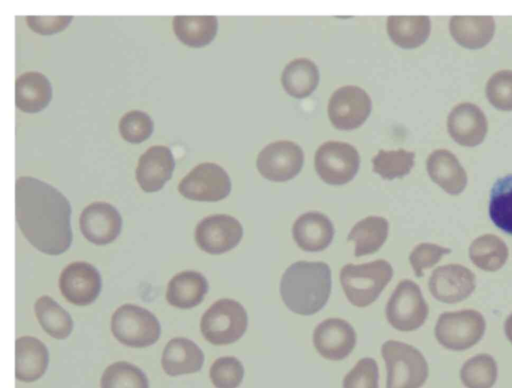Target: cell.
Instances as JSON below:
<instances>
[{
  "mask_svg": "<svg viewBox=\"0 0 512 388\" xmlns=\"http://www.w3.org/2000/svg\"><path fill=\"white\" fill-rule=\"evenodd\" d=\"M17 224L25 238L47 255H60L71 245V206L52 185L31 176L15 184Z\"/></svg>",
  "mask_w": 512,
  "mask_h": 388,
  "instance_id": "cell-1",
  "label": "cell"
},
{
  "mask_svg": "<svg viewBox=\"0 0 512 388\" xmlns=\"http://www.w3.org/2000/svg\"><path fill=\"white\" fill-rule=\"evenodd\" d=\"M331 269L322 261H297L284 271L280 281L283 303L293 313L309 316L320 311L331 293Z\"/></svg>",
  "mask_w": 512,
  "mask_h": 388,
  "instance_id": "cell-2",
  "label": "cell"
},
{
  "mask_svg": "<svg viewBox=\"0 0 512 388\" xmlns=\"http://www.w3.org/2000/svg\"><path fill=\"white\" fill-rule=\"evenodd\" d=\"M392 277L393 268L384 259L359 265L349 263L340 271V282L346 298L356 307L372 304Z\"/></svg>",
  "mask_w": 512,
  "mask_h": 388,
  "instance_id": "cell-3",
  "label": "cell"
},
{
  "mask_svg": "<svg viewBox=\"0 0 512 388\" xmlns=\"http://www.w3.org/2000/svg\"><path fill=\"white\" fill-rule=\"evenodd\" d=\"M385 361L386 388H421L428 376L429 366L420 350L396 341H385L381 347Z\"/></svg>",
  "mask_w": 512,
  "mask_h": 388,
  "instance_id": "cell-4",
  "label": "cell"
},
{
  "mask_svg": "<svg viewBox=\"0 0 512 388\" xmlns=\"http://www.w3.org/2000/svg\"><path fill=\"white\" fill-rule=\"evenodd\" d=\"M486 320L475 309L443 312L437 318L434 336L443 348L465 351L475 346L484 336Z\"/></svg>",
  "mask_w": 512,
  "mask_h": 388,
  "instance_id": "cell-5",
  "label": "cell"
},
{
  "mask_svg": "<svg viewBox=\"0 0 512 388\" xmlns=\"http://www.w3.org/2000/svg\"><path fill=\"white\" fill-rule=\"evenodd\" d=\"M247 325V312L241 303L223 298L214 302L202 315L200 330L209 343L228 345L244 335Z\"/></svg>",
  "mask_w": 512,
  "mask_h": 388,
  "instance_id": "cell-6",
  "label": "cell"
},
{
  "mask_svg": "<svg viewBox=\"0 0 512 388\" xmlns=\"http://www.w3.org/2000/svg\"><path fill=\"white\" fill-rule=\"evenodd\" d=\"M111 331L120 343L144 348L159 339L161 327L156 316L149 310L134 304H124L111 317Z\"/></svg>",
  "mask_w": 512,
  "mask_h": 388,
  "instance_id": "cell-7",
  "label": "cell"
},
{
  "mask_svg": "<svg viewBox=\"0 0 512 388\" xmlns=\"http://www.w3.org/2000/svg\"><path fill=\"white\" fill-rule=\"evenodd\" d=\"M385 314L388 323L398 331L419 329L429 314L419 285L410 279L401 280L386 304Z\"/></svg>",
  "mask_w": 512,
  "mask_h": 388,
  "instance_id": "cell-8",
  "label": "cell"
},
{
  "mask_svg": "<svg viewBox=\"0 0 512 388\" xmlns=\"http://www.w3.org/2000/svg\"><path fill=\"white\" fill-rule=\"evenodd\" d=\"M314 163L324 182L343 185L357 173L360 157L356 148L346 142L327 141L317 149Z\"/></svg>",
  "mask_w": 512,
  "mask_h": 388,
  "instance_id": "cell-9",
  "label": "cell"
},
{
  "mask_svg": "<svg viewBox=\"0 0 512 388\" xmlns=\"http://www.w3.org/2000/svg\"><path fill=\"white\" fill-rule=\"evenodd\" d=\"M178 191L190 200L216 202L229 195L231 181L221 166L204 162L195 166L181 179Z\"/></svg>",
  "mask_w": 512,
  "mask_h": 388,
  "instance_id": "cell-10",
  "label": "cell"
},
{
  "mask_svg": "<svg viewBox=\"0 0 512 388\" xmlns=\"http://www.w3.org/2000/svg\"><path fill=\"white\" fill-rule=\"evenodd\" d=\"M243 236V227L234 217L214 214L203 218L195 228V241L204 252L219 255L235 248Z\"/></svg>",
  "mask_w": 512,
  "mask_h": 388,
  "instance_id": "cell-11",
  "label": "cell"
},
{
  "mask_svg": "<svg viewBox=\"0 0 512 388\" xmlns=\"http://www.w3.org/2000/svg\"><path fill=\"white\" fill-rule=\"evenodd\" d=\"M430 294L439 302L456 304L469 298L476 288V276L461 264L438 266L428 280Z\"/></svg>",
  "mask_w": 512,
  "mask_h": 388,
  "instance_id": "cell-12",
  "label": "cell"
},
{
  "mask_svg": "<svg viewBox=\"0 0 512 388\" xmlns=\"http://www.w3.org/2000/svg\"><path fill=\"white\" fill-rule=\"evenodd\" d=\"M303 151L294 142L280 140L265 146L257 157L260 174L275 182H284L294 178L303 165Z\"/></svg>",
  "mask_w": 512,
  "mask_h": 388,
  "instance_id": "cell-13",
  "label": "cell"
},
{
  "mask_svg": "<svg viewBox=\"0 0 512 388\" xmlns=\"http://www.w3.org/2000/svg\"><path fill=\"white\" fill-rule=\"evenodd\" d=\"M371 111V99L360 87L349 85L338 88L330 97L328 116L340 130H351L362 125Z\"/></svg>",
  "mask_w": 512,
  "mask_h": 388,
  "instance_id": "cell-14",
  "label": "cell"
},
{
  "mask_svg": "<svg viewBox=\"0 0 512 388\" xmlns=\"http://www.w3.org/2000/svg\"><path fill=\"white\" fill-rule=\"evenodd\" d=\"M59 289L68 302L86 306L98 297L101 277L93 265L84 261L72 262L60 274Z\"/></svg>",
  "mask_w": 512,
  "mask_h": 388,
  "instance_id": "cell-15",
  "label": "cell"
},
{
  "mask_svg": "<svg viewBox=\"0 0 512 388\" xmlns=\"http://www.w3.org/2000/svg\"><path fill=\"white\" fill-rule=\"evenodd\" d=\"M313 344L325 359H345L356 345V332L352 325L341 318H328L316 326Z\"/></svg>",
  "mask_w": 512,
  "mask_h": 388,
  "instance_id": "cell-16",
  "label": "cell"
},
{
  "mask_svg": "<svg viewBox=\"0 0 512 388\" xmlns=\"http://www.w3.org/2000/svg\"><path fill=\"white\" fill-rule=\"evenodd\" d=\"M79 225L88 241L96 245H105L113 242L119 235L122 218L113 205L97 201L83 209Z\"/></svg>",
  "mask_w": 512,
  "mask_h": 388,
  "instance_id": "cell-17",
  "label": "cell"
},
{
  "mask_svg": "<svg viewBox=\"0 0 512 388\" xmlns=\"http://www.w3.org/2000/svg\"><path fill=\"white\" fill-rule=\"evenodd\" d=\"M447 131L459 145L475 147L483 142L487 134L486 115L473 103H459L448 114Z\"/></svg>",
  "mask_w": 512,
  "mask_h": 388,
  "instance_id": "cell-18",
  "label": "cell"
},
{
  "mask_svg": "<svg viewBox=\"0 0 512 388\" xmlns=\"http://www.w3.org/2000/svg\"><path fill=\"white\" fill-rule=\"evenodd\" d=\"M175 162L169 147L154 145L138 159L136 180L145 192H156L171 178Z\"/></svg>",
  "mask_w": 512,
  "mask_h": 388,
  "instance_id": "cell-19",
  "label": "cell"
},
{
  "mask_svg": "<svg viewBox=\"0 0 512 388\" xmlns=\"http://www.w3.org/2000/svg\"><path fill=\"white\" fill-rule=\"evenodd\" d=\"M292 235L297 246L303 251L320 252L332 242L334 226L326 215L311 211L295 220Z\"/></svg>",
  "mask_w": 512,
  "mask_h": 388,
  "instance_id": "cell-20",
  "label": "cell"
},
{
  "mask_svg": "<svg viewBox=\"0 0 512 388\" xmlns=\"http://www.w3.org/2000/svg\"><path fill=\"white\" fill-rule=\"evenodd\" d=\"M431 180L450 195H459L467 186V173L458 158L447 149L431 152L426 161Z\"/></svg>",
  "mask_w": 512,
  "mask_h": 388,
  "instance_id": "cell-21",
  "label": "cell"
},
{
  "mask_svg": "<svg viewBox=\"0 0 512 388\" xmlns=\"http://www.w3.org/2000/svg\"><path fill=\"white\" fill-rule=\"evenodd\" d=\"M49 363L48 349L32 336L19 337L15 342V377L22 382L38 380Z\"/></svg>",
  "mask_w": 512,
  "mask_h": 388,
  "instance_id": "cell-22",
  "label": "cell"
},
{
  "mask_svg": "<svg viewBox=\"0 0 512 388\" xmlns=\"http://www.w3.org/2000/svg\"><path fill=\"white\" fill-rule=\"evenodd\" d=\"M204 363V354L199 346L183 337L171 339L164 347L161 365L169 376L198 372Z\"/></svg>",
  "mask_w": 512,
  "mask_h": 388,
  "instance_id": "cell-23",
  "label": "cell"
},
{
  "mask_svg": "<svg viewBox=\"0 0 512 388\" xmlns=\"http://www.w3.org/2000/svg\"><path fill=\"white\" fill-rule=\"evenodd\" d=\"M495 28L492 16H452L449 21L452 38L467 49H480L486 46L492 40Z\"/></svg>",
  "mask_w": 512,
  "mask_h": 388,
  "instance_id": "cell-24",
  "label": "cell"
},
{
  "mask_svg": "<svg viewBox=\"0 0 512 388\" xmlns=\"http://www.w3.org/2000/svg\"><path fill=\"white\" fill-rule=\"evenodd\" d=\"M52 98V87L47 77L37 71H28L15 81V104L26 113L43 110Z\"/></svg>",
  "mask_w": 512,
  "mask_h": 388,
  "instance_id": "cell-25",
  "label": "cell"
},
{
  "mask_svg": "<svg viewBox=\"0 0 512 388\" xmlns=\"http://www.w3.org/2000/svg\"><path fill=\"white\" fill-rule=\"evenodd\" d=\"M208 291L206 278L197 271H182L172 277L166 289L167 302L177 308L189 309L200 304Z\"/></svg>",
  "mask_w": 512,
  "mask_h": 388,
  "instance_id": "cell-26",
  "label": "cell"
},
{
  "mask_svg": "<svg viewBox=\"0 0 512 388\" xmlns=\"http://www.w3.org/2000/svg\"><path fill=\"white\" fill-rule=\"evenodd\" d=\"M470 261L485 272H496L504 267L509 257V248L502 238L495 234H483L469 245Z\"/></svg>",
  "mask_w": 512,
  "mask_h": 388,
  "instance_id": "cell-27",
  "label": "cell"
},
{
  "mask_svg": "<svg viewBox=\"0 0 512 388\" xmlns=\"http://www.w3.org/2000/svg\"><path fill=\"white\" fill-rule=\"evenodd\" d=\"M431 23L428 16H389L387 32L398 46L411 49L422 45L429 37Z\"/></svg>",
  "mask_w": 512,
  "mask_h": 388,
  "instance_id": "cell-28",
  "label": "cell"
},
{
  "mask_svg": "<svg viewBox=\"0 0 512 388\" xmlns=\"http://www.w3.org/2000/svg\"><path fill=\"white\" fill-rule=\"evenodd\" d=\"M388 221L380 216H368L357 222L347 239L354 243L356 257L377 252L388 236Z\"/></svg>",
  "mask_w": 512,
  "mask_h": 388,
  "instance_id": "cell-29",
  "label": "cell"
},
{
  "mask_svg": "<svg viewBox=\"0 0 512 388\" xmlns=\"http://www.w3.org/2000/svg\"><path fill=\"white\" fill-rule=\"evenodd\" d=\"M172 26L182 43L191 47H202L214 39L218 20L212 15H178L173 18Z\"/></svg>",
  "mask_w": 512,
  "mask_h": 388,
  "instance_id": "cell-30",
  "label": "cell"
},
{
  "mask_svg": "<svg viewBox=\"0 0 512 388\" xmlns=\"http://www.w3.org/2000/svg\"><path fill=\"white\" fill-rule=\"evenodd\" d=\"M286 92L295 98L309 96L319 82V71L314 62L307 58H297L289 62L281 76Z\"/></svg>",
  "mask_w": 512,
  "mask_h": 388,
  "instance_id": "cell-31",
  "label": "cell"
},
{
  "mask_svg": "<svg viewBox=\"0 0 512 388\" xmlns=\"http://www.w3.org/2000/svg\"><path fill=\"white\" fill-rule=\"evenodd\" d=\"M42 329L55 339H66L73 330L70 314L50 296H41L34 305Z\"/></svg>",
  "mask_w": 512,
  "mask_h": 388,
  "instance_id": "cell-32",
  "label": "cell"
},
{
  "mask_svg": "<svg viewBox=\"0 0 512 388\" xmlns=\"http://www.w3.org/2000/svg\"><path fill=\"white\" fill-rule=\"evenodd\" d=\"M488 211L493 224L512 235V174L502 176L494 182Z\"/></svg>",
  "mask_w": 512,
  "mask_h": 388,
  "instance_id": "cell-33",
  "label": "cell"
},
{
  "mask_svg": "<svg viewBox=\"0 0 512 388\" xmlns=\"http://www.w3.org/2000/svg\"><path fill=\"white\" fill-rule=\"evenodd\" d=\"M459 376L466 388H492L498 377L497 362L488 353L476 354L462 364Z\"/></svg>",
  "mask_w": 512,
  "mask_h": 388,
  "instance_id": "cell-34",
  "label": "cell"
},
{
  "mask_svg": "<svg viewBox=\"0 0 512 388\" xmlns=\"http://www.w3.org/2000/svg\"><path fill=\"white\" fill-rule=\"evenodd\" d=\"M100 388H149V381L139 367L126 361H118L104 370Z\"/></svg>",
  "mask_w": 512,
  "mask_h": 388,
  "instance_id": "cell-35",
  "label": "cell"
},
{
  "mask_svg": "<svg viewBox=\"0 0 512 388\" xmlns=\"http://www.w3.org/2000/svg\"><path fill=\"white\" fill-rule=\"evenodd\" d=\"M413 152L397 150H380L372 160L373 170L382 178L392 180L407 175L414 165Z\"/></svg>",
  "mask_w": 512,
  "mask_h": 388,
  "instance_id": "cell-36",
  "label": "cell"
},
{
  "mask_svg": "<svg viewBox=\"0 0 512 388\" xmlns=\"http://www.w3.org/2000/svg\"><path fill=\"white\" fill-rule=\"evenodd\" d=\"M209 377L216 388H237L243 380L244 367L236 357H220L211 365Z\"/></svg>",
  "mask_w": 512,
  "mask_h": 388,
  "instance_id": "cell-37",
  "label": "cell"
},
{
  "mask_svg": "<svg viewBox=\"0 0 512 388\" xmlns=\"http://www.w3.org/2000/svg\"><path fill=\"white\" fill-rule=\"evenodd\" d=\"M488 101L496 109L512 111V70H499L491 75L485 86Z\"/></svg>",
  "mask_w": 512,
  "mask_h": 388,
  "instance_id": "cell-38",
  "label": "cell"
},
{
  "mask_svg": "<svg viewBox=\"0 0 512 388\" xmlns=\"http://www.w3.org/2000/svg\"><path fill=\"white\" fill-rule=\"evenodd\" d=\"M121 137L130 143H141L153 132V121L150 116L140 110L126 112L119 121Z\"/></svg>",
  "mask_w": 512,
  "mask_h": 388,
  "instance_id": "cell-39",
  "label": "cell"
},
{
  "mask_svg": "<svg viewBox=\"0 0 512 388\" xmlns=\"http://www.w3.org/2000/svg\"><path fill=\"white\" fill-rule=\"evenodd\" d=\"M451 248L435 243L423 242L416 245L409 254V262L416 277H422L424 271L436 265Z\"/></svg>",
  "mask_w": 512,
  "mask_h": 388,
  "instance_id": "cell-40",
  "label": "cell"
},
{
  "mask_svg": "<svg viewBox=\"0 0 512 388\" xmlns=\"http://www.w3.org/2000/svg\"><path fill=\"white\" fill-rule=\"evenodd\" d=\"M343 388H378V365L375 359H360L344 376Z\"/></svg>",
  "mask_w": 512,
  "mask_h": 388,
  "instance_id": "cell-41",
  "label": "cell"
},
{
  "mask_svg": "<svg viewBox=\"0 0 512 388\" xmlns=\"http://www.w3.org/2000/svg\"><path fill=\"white\" fill-rule=\"evenodd\" d=\"M73 19L72 16H26V23L31 30L41 35H50L65 29Z\"/></svg>",
  "mask_w": 512,
  "mask_h": 388,
  "instance_id": "cell-42",
  "label": "cell"
},
{
  "mask_svg": "<svg viewBox=\"0 0 512 388\" xmlns=\"http://www.w3.org/2000/svg\"><path fill=\"white\" fill-rule=\"evenodd\" d=\"M504 334L507 340L512 344V312L507 316L504 322Z\"/></svg>",
  "mask_w": 512,
  "mask_h": 388,
  "instance_id": "cell-43",
  "label": "cell"
}]
</instances>
